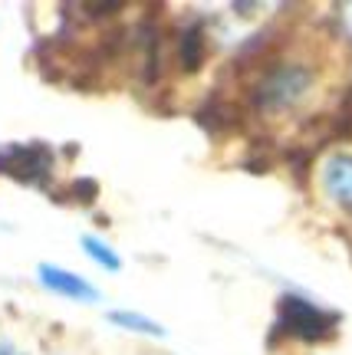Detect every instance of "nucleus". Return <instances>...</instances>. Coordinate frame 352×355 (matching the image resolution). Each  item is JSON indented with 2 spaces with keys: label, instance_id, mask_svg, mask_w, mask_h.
<instances>
[{
  "label": "nucleus",
  "instance_id": "nucleus-3",
  "mask_svg": "<svg viewBox=\"0 0 352 355\" xmlns=\"http://www.w3.org/2000/svg\"><path fill=\"white\" fill-rule=\"evenodd\" d=\"M306 83H310V73H306V69H300V66H283V69H277V73L264 83L260 102H264V105H287V102H293L296 96H303Z\"/></svg>",
  "mask_w": 352,
  "mask_h": 355
},
{
  "label": "nucleus",
  "instance_id": "nucleus-5",
  "mask_svg": "<svg viewBox=\"0 0 352 355\" xmlns=\"http://www.w3.org/2000/svg\"><path fill=\"white\" fill-rule=\"evenodd\" d=\"M326 188L346 211H352V155H336V158H329Z\"/></svg>",
  "mask_w": 352,
  "mask_h": 355
},
{
  "label": "nucleus",
  "instance_id": "nucleus-4",
  "mask_svg": "<svg viewBox=\"0 0 352 355\" xmlns=\"http://www.w3.org/2000/svg\"><path fill=\"white\" fill-rule=\"evenodd\" d=\"M40 279H43V286L53 293H60V296H69V300H99V290L92 286V283H86L83 277H76V273H69V270H60V266H50L43 263L40 266Z\"/></svg>",
  "mask_w": 352,
  "mask_h": 355
},
{
  "label": "nucleus",
  "instance_id": "nucleus-9",
  "mask_svg": "<svg viewBox=\"0 0 352 355\" xmlns=\"http://www.w3.org/2000/svg\"><path fill=\"white\" fill-rule=\"evenodd\" d=\"M73 188L79 191V201H92L96 198V181H76Z\"/></svg>",
  "mask_w": 352,
  "mask_h": 355
},
{
  "label": "nucleus",
  "instance_id": "nucleus-1",
  "mask_svg": "<svg viewBox=\"0 0 352 355\" xmlns=\"http://www.w3.org/2000/svg\"><path fill=\"white\" fill-rule=\"evenodd\" d=\"M336 319L319 313L313 303H306L300 296H283L280 300V329L300 339H323L333 332Z\"/></svg>",
  "mask_w": 352,
  "mask_h": 355
},
{
  "label": "nucleus",
  "instance_id": "nucleus-7",
  "mask_svg": "<svg viewBox=\"0 0 352 355\" xmlns=\"http://www.w3.org/2000/svg\"><path fill=\"white\" fill-rule=\"evenodd\" d=\"M109 322H115V326H126V329H135V332H145V336H165L162 326H155L151 319L135 316V313H109Z\"/></svg>",
  "mask_w": 352,
  "mask_h": 355
},
{
  "label": "nucleus",
  "instance_id": "nucleus-10",
  "mask_svg": "<svg viewBox=\"0 0 352 355\" xmlns=\"http://www.w3.org/2000/svg\"><path fill=\"white\" fill-rule=\"evenodd\" d=\"M0 355H24L20 349H13L10 343H0Z\"/></svg>",
  "mask_w": 352,
  "mask_h": 355
},
{
  "label": "nucleus",
  "instance_id": "nucleus-2",
  "mask_svg": "<svg viewBox=\"0 0 352 355\" xmlns=\"http://www.w3.org/2000/svg\"><path fill=\"white\" fill-rule=\"evenodd\" d=\"M53 168V155L47 145H7L0 148V171L13 175L26 184H43Z\"/></svg>",
  "mask_w": 352,
  "mask_h": 355
},
{
  "label": "nucleus",
  "instance_id": "nucleus-8",
  "mask_svg": "<svg viewBox=\"0 0 352 355\" xmlns=\"http://www.w3.org/2000/svg\"><path fill=\"white\" fill-rule=\"evenodd\" d=\"M83 247H86V254L92 257L96 263L106 266V270H119V266H122V260L112 254V247H106L99 237H83Z\"/></svg>",
  "mask_w": 352,
  "mask_h": 355
},
{
  "label": "nucleus",
  "instance_id": "nucleus-6",
  "mask_svg": "<svg viewBox=\"0 0 352 355\" xmlns=\"http://www.w3.org/2000/svg\"><path fill=\"white\" fill-rule=\"evenodd\" d=\"M204 60V37L201 30H188L185 37H181V63L185 69H198Z\"/></svg>",
  "mask_w": 352,
  "mask_h": 355
}]
</instances>
